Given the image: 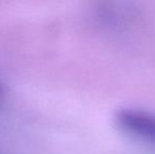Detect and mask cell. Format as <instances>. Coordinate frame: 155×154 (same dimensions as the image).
Instances as JSON below:
<instances>
[{"mask_svg": "<svg viewBox=\"0 0 155 154\" xmlns=\"http://www.w3.org/2000/svg\"><path fill=\"white\" fill-rule=\"evenodd\" d=\"M117 126L132 137L155 147V113L139 109H123L116 114Z\"/></svg>", "mask_w": 155, "mask_h": 154, "instance_id": "cell-1", "label": "cell"}, {"mask_svg": "<svg viewBox=\"0 0 155 154\" xmlns=\"http://www.w3.org/2000/svg\"><path fill=\"white\" fill-rule=\"evenodd\" d=\"M2 94H3V86L0 84V97L2 96Z\"/></svg>", "mask_w": 155, "mask_h": 154, "instance_id": "cell-2", "label": "cell"}]
</instances>
